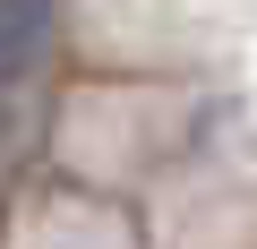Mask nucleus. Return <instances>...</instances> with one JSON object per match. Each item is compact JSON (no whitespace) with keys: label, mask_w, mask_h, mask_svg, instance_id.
Wrapping results in <instances>:
<instances>
[{"label":"nucleus","mask_w":257,"mask_h":249,"mask_svg":"<svg viewBox=\"0 0 257 249\" xmlns=\"http://www.w3.org/2000/svg\"><path fill=\"white\" fill-rule=\"evenodd\" d=\"M52 18L60 0H0V86H26V69L52 43Z\"/></svg>","instance_id":"nucleus-1"}]
</instances>
